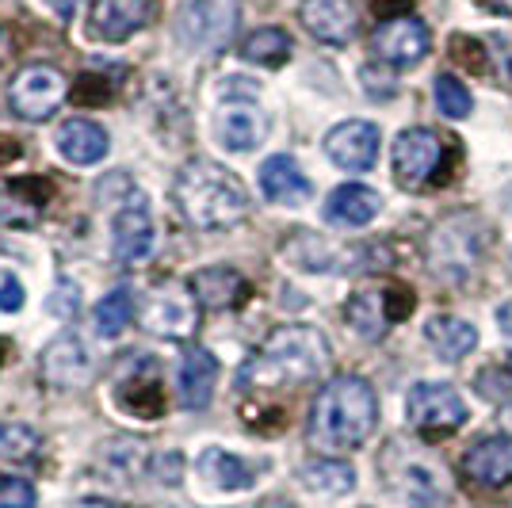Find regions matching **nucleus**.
<instances>
[{"instance_id":"nucleus-1","label":"nucleus","mask_w":512,"mask_h":508,"mask_svg":"<svg viewBox=\"0 0 512 508\" xmlns=\"http://www.w3.org/2000/svg\"><path fill=\"white\" fill-rule=\"evenodd\" d=\"M375 424H379V398L371 382L360 375H337L321 386L310 405L306 436H310V447H318L325 455H344L367 444Z\"/></svg>"},{"instance_id":"nucleus-2","label":"nucleus","mask_w":512,"mask_h":508,"mask_svg":"<svg viewBox=\"0 0 512 508\" xmlns=\"http://www.w3.org/2000/svg\"><path fill=\"white\" fill-rule=\"evenodd\" d=\"M329 340L310 325H283L245 360L237 386L241 390H283L325 375L329 367Z\"/></svg>"},{"instance_id":"nucleus-3","label":"nucleus","mask_w":512,"mask_h":508,"mask_svg":"<svg viewBox=\"0 0 512 508\" xmlns=\"http://www.w3.org/2000/svg\"><path fill=\"white\" fill-rule=\"evenodd\" d=\"M172 203L195 230H230L249 214V191L218 161L195 157L172 180Z\"/></svg>"},{"instance_id":"nucleus-4","label":"nucleus","mask_w":512,"mask_h":508,"mask_svg":"<svg viewBox=\"0 0 512 508\" xmlns=\"http://www.w3.org/2000/svg\"><path fill=\"white\" fill-rule=\"evenodd\" d=\"M482 237H486V230H482L478 214L459 211L444 218L428 233V268L436 272V279L467 283L482 260Z\"/></svg>"},{"instance_id":"nucleus-5","label":"nucleus","mask_w":512,"mask_h":508,"mask_svg":"<svg viewBox=\"0 0 512 508\" xmlns=\"http://www.w3.org/2000/svg\"><path fill=\"white\" fill-rule=\"evenodd\" d=\"M138 325L165 340H188L199 329V298H195L192 283L180 279H165L157 283L150 295L142 298L138 310Z\"/></svg>"},{"instance_id":"nucleus-6","label":"nucleus","mask_w":512,"mask_h":508,"mask_svg":"<svg viewBox=\"0 0 512 508\" xmlns=\"http://www.w3.org/2000/svg\"><path fill=\"white\" fill-rule=\"evenodd\" d=\"M409 424L428 436V440H440V436H451L455 428H463L467 421V402L459 398V390L448 386V382H417L409 390Z\"/></svg>"},{"instance_id":"nucleus-7","label":"nucleus","mask_w":512,"mask_h":508,"mask_svg":"<svg viewBox=\"0 0 512 508\" xmlns=\"http://www.w3.org/2000/svg\"><path fill=\"white\" fill-rule=\"evenodd\" d=\"M65 92H69V81H65L62 69H54V65H23L20 73L12 77V85H8V104L27 123H43L62 107Z\"/></svg>"},{"instance_id":"nucleus-8","label":"nucleus","mask_w":512,"mask_h":508,"mask_svg":"<svg viewBox=\"0 0 512 508\" xmlns=\"http://www.w3.org/2000/svg\"><path fill=\"white\" fill-rule=\"evenodd\" d=\"M444 142L436 130L413 127L402 130L394 138V149H390V165H394V180L402 188H425L436 172L444 169Z\"/></svg>"},{"instance_id":"nucleus-9","label":"nucleus","mask_w":512,"mask_h":508,"mask_svg":"<svg viewBox=\"0 0 512 508\" xmlns=\"http://www.w3.org/2000/svg\"><path fill=\"white\" fill-rule=\"evenodd\" d=\"M237 27V4L234 0H184L176 16V35L184 46L195 50H218L230 43Z\"/></svg>"},{"instance_id":"nucleus-10","label":"nucleus","mask_w":512,"mask_h":508,"mask_svg":"<svg viewBox=\"0 0 512 508\" xmlns=\"http://www.w3.org/2000/svg\"><path fill=\"white\" fill-rule=\"evenodd\" d=\"M371 50L379 65L390 69H413L417 62H425V54L432 50V35H428L425 20L417 16H386L375 35H371Z\"/></svg>"},{"instance_id":"nucleus-11","label":"nucleus","mask_w":512,"mask_h":508,"mask_svg":"<svg viewBox=\"0 0 512 508\" xmlns=\"http://www.w3.org/2000/svg\"><path fill=\"white\" fill-rule=\"evenodd\" d=\"M111 249L123 264L146 260L153 249V214L142 195H127V203L111 218Z\"/></svg>"},{"instance_id":"nucleus-12","label":"nucleus","mask_w":512,"mask_h":508,"mask_svg":"<svg viewBox=\"0 0 512 508\" xmlns=\"http://www.w3.org/2000/svg\"><path fill=\"white\" fill-rule=\"evenodd\" d=\"M325 153L329 161L344 172H367L375 161H379V127L375 123H363V119H352V123H341L325 134Z\"/></svg>"},{"instance_id":"nucleus-13","label":"nucleus","mask_w":512,"mask_h":508,"mask_svg":"<svg viewBox=\"0 0 512 508\" xmlns=\"http://www.w3.org/2000/svg\"><path fill=\"white\" fill-rule=\"evenodd\" d=\"M299 20L325 46H348L356 39V27H360L352 0H302Z\"/></svg>"},{"instance_id":"nucleus-14","label":"nucleus","mask_w":512,"mask_h":508,"mask_svg":"<svg viewBox=\"0 0 512 508\" xmlns=\"http://www.w3.org/2000/svg\"><path fill=\"white\" fill-rule=\"evenodd\" d=\"M463 478L470 486L501 489L512 482V436H486L467 447L463 455Z\"/></svg>"},{"instance_id":"nucleus-15","label":"nucleus","mask_w":512,"mask_h":508,"mask_svg":"<svg viewBox=\"0 0 512 508\" xmlns=\"http://www.w3.org/2000/svg\"><path fill=\"white\" fill-rule=\"evenodd\" d=\"M39 375H43L50 386H58V390L85 386V382L92 379V360H88L85 344L73 337V333L54 337L43 348V356H39Z\"/></svg>"},{"instance_id":"nucleus-16","label":"nucleus","mask_w":512,"mask_h":508,"mask_svg":"<svg viewBox=\"0 0 512 508\" xmlns=\"http://www.w3.org/2000/svg\"><path fill=\"white\" fill-rule=\"evenodd\" d=\"M46 199H50V184L39 176L0 184V226H12V230L39 226L46 214Z\"/></svg>"},{"instance_id":"nucleus-17","label":"nucleus","mask_w":512,"mask_h":508,"mask_svg":"<svg viewBox=\"0 0 512 508\" xmlns=\"http://www.w3.org/2000/svg\"><path fill=\"white\" fill-rule=\"evenodd\" d=\"M150 20V0H96L92 4V35L104 43H127Z\"/></svg>"},{"instance_id":"nucleus-18","label":"nucleus","mask_w":512,"mask_h":508,"mask_svg":"<svg viewBox=\"0 0 512 508\" xmlns=\"http://www.w3.org/2000/svg\"><path fill=\"white\" fill-rule=\"evenodd\" d=\"M383 211L379 191L363 188V184H344L325 199V222L344 226V230H360L367 222H375Z\"/></svg>"},{"instance_id":"nucleus-19","label":"nucleus","mask_w":512,"mask_h":508,"mask_svg":"<svg viewBox=\"0 0 512 508\" xmlns=\"http://www.w3.org/2000/svg\"><path fill=\"white\" fill-rule=\"evenodd\" d=\"M214 382H218V360L207 348H188L184 360H180V371H176V386H180L184 409H207L214 394Z\"/></svg>"},{"instance_id":"nucleus-20","label":"nucleus","mask_w":512,"mask_h":508,"mask_svg":"<svg viewBox=\"0 0 512 508\" xmlns=\"http://www.w3.org/2000/svg\"><path fill=\"white\" fill-rule=\"evenodd\" d=\"M107 130L100 123H92V119H69L58 127V149H62V157L69 165H100L107 157Z\"/></svg>"},{"instance_id":"nucleus-21","label":"nucleus","mask_w":512,"mask_h":508,"mask_svg":"<svg viewBox=\"0 0 512 508\" xmlns=\"http://www.w3.org/2000/svg\"><path fill=\"white\" fill-rule=\"evenodd\" d=\"M260 191L272 199V203H283V207H295L302 199H310V180H306V172L291 161V157H268L264 165H260Z\"/></svg>"},{"instance_id":"nucleus-22","label":"nucleus","mask_w":512,"mask_h":508,"mask_svg":"<svg viewBox=\"0 0 512 508\" xmlns=\"http://www.w3.org/2000/svg\"><path fill=\"white\" fill-rule=\"evenodd\" d=\"M192 291L199 306H207V310H234L249 295V283L234 268H203V272H195Z\"/></svg>"},{"instance_id":"nucleus-23","label":"nucleus","mask_w":512,"mask_h":508,"mask_svg":"<svg viewBox=\"0 0 512 508\" xmlns=\"http://www.w3.org/2000/svg\"><path fill=\"white\" fill-rule=\"evenodd\" d=\"M264 134H268V123H264V115L253 104H230L222 111V119H218V138H222V146L234 149V153L256 149L264 142Z\"/></svg>"},{"instance_id":"nucleus-24","label":"nucleus","mask_w":512,"mask_h":508,"mask_svg":"<svg viewBox=\"0 0 512 508\" xmlns=\"http://www.w3.org/2000/svg\"><path fill=\"white\" fill-rule=\"evenodd\" d=\"M425 337L440 360H463V356H470L478 348L474 325L463 318H451V314H436V318L428 321Z\"/></svg>"},{"instance_id":"nucleus-25","label":"nucleus","mask_w":512,"mask_h":508,"mask_svg":"<svg viewBox=\"0 0 512 508\" xmlns=\"http://www.w3.org/2000/svg\"><path fill=\"white\" fill-rule=\"evenodd\" d=\"M199 478H203L207 486L234 493V489H249V486H253V466L245 463V459H237L234 451L207 447V451L199 455Z\"/></svg>"},{"instance_id":"nucleus-26","label":"nucleus","mask_w":512,"mask_h":508,"mask_svg":"<svg viewBox=\"0 0 512 508\" xmlns=\"http://www.w3.org/2000/svg\"><path fill=\"white\" fill-rule=\"evenodd\" d=\"M344 318L348 325L360 333L363 340H383L386 337V298L379 287H367V291H356V295L348 298V310H344Z\"/></svg>"},{"instance_id":"nucleus-27","label":"nucleus","mask_w":512,"mask_h":508,"mask_svg":"<svg viewBox=\"0 0 512 508\" xmlns=\"http://www.w3.org/2000/svg\"><path fill=\"white\" fill-rule=\"evenodd\" d=\"M299 478L302 486L310 489V493H318V497H344L356 486V470L341 463V459H314V463L302 466Z\"/></svg>"},{"instance_id":"nucleus-28","label":"nucleus","mask_w":512,"mask_h":508,"mask_svg":"<svg viewBox=\"0 0 512 508\" xmlns=\"http://www.w3.org/2000/svg\"><path fill=\"white\" fill-rule=\"evenodd\" d=\"M241 58L253 65H268L276 69L291 58V35L283 27H256L253 35L241 43Z\"/></svg>"},{"instance_id":"nucleus-29","label":"nucleus","mask_w":512,"mask_h":508,"mask_svg":"<svg viewBox=\"0 0 512 508\" xmlns=\"http://www.w3.org/2000/svg\"><path fill=\"white\" fill-rule=\"evenodd\" d=\"M398 489H402V501L409 508H440L444 505V489H440V478L421 463H409L398 478Z\"/></svg>"},{"instance_id":"nucleus-30","label":"nucleus","mask_w":512,"mask_h":508,"mask_svg":"<svg viewBox=\"0 0 512 508\" xmlns=\"http://www.w3.org/2000/svg\"><path fill=\"white\" fill-rule=\"evenodd\" d=\"M130 321H134V295H130V287H115L96 306V333L104 340H115Z\"/></svg>"},{"instance_id":"nucleus-31","label":"nucleus","mask_w":512,"mask_h":508,"mask_svg":"<svg viewBox=\"0 0 512 508\" xmlns=\"http://www.w3.org/2000/svg\"><path fill=\"white\" fill-rule=\"evenodd\" d=\"M119 398H127L123 409L134 413V417H161V413H165V394H161V382H157L153 371L146 379L134 375V382L119 386Z\"/></svg>"},{"instance_id":"nucleus-32","label":"nucleus","mask_w":512,"mask_h":508,"mask_svg":"<svg viewBox=\"0 0 512 508\" xmlns=\"http://www.w3.org/2000/svg\"><path fill=\"white\" fill-rule=\"evenodd\" d=\"M39 447H43V436L31 424H0V459L27 463L39 455Z\"/></svg>"},{"instance_id":"nucleus-33","label":"nucleus","mask_w":512,"mask_h":508,"mask_svg":"<svg viewBox=\"0 0 512 508\" xmlns=\"http://www.w3.org/2000/svg\"><path fill=\"white\" fill-rule=\"evenodd\" d=\"M436 107L448 119H467L470 111H474V96H470V88L459 77L444 73V77H436Z\"/></svg>"},{"instance_id":"nucleus-34","label":"nucleus","mask_w":512,"mask_h":508,"mask_svg":"<svg viewBox=\"0 0 512 508\" xmlns=\"http://www.w3.org/2000/svg\"><path fill=\"white\" fill-rule=\"evenodd\" d=\"M39 505V493L27 478H12V474H0V508H35Z\"/></svg>"},{"instance_id":"nucleus-35","label":"nucleus","mask_w":512,"mask_h":508,"mask_svg":"<svg viewBox=\"0 0 512 508\" xmlns=\"http://www.w3.org/2000/svg\"><path fill=\"white\" fill-rule=\"evenodd\" d=\"M486 50H490L493 77H497L501 85H512V35H490V39H486Z\"/></svg>"},{"instance_id":"nucleus-36","label":"nucleus","mask_w":512,"mask_h":508,"mask_svg":"<svg viewBox=\"0 0 512 508\" xmlns=\"http://www.w3.org/2000/svg\"><path fill=\"white\" fill-rule=\"evenodd\" d=\"M23 283L12 272H0V314H20L23 310Z\"/></svg>"},{"instance_id":"nucleus-37","label":"nucleus","mask_w":512,"mask_h":508,"mask_svg":"<svg viewBox=\"0 0 512 508\" xmlns=\"http://www.w3.org/2000/svg\"><path fill=\"white\" fill-rule=\"evenodd\" d=\"M383 298H386V318L390 321L409 318V310H413V295H409L406 287H386Z\"/></svg>"},{"instance_id":"nucleus-38","label":"nucleus","mask_w":512,"mask_h":508,"mask_svg":"<svg viewBox=\"0 0 512 508\" xmlns=\"http://www.w3.org/2000/svg\"><path fill=\"white\" fill-rule=\"evenodd\" d=\"M46 4H50V8H54L62 20H69V16L77 12V0H46Z\"/></svg>"},{"instance_id":"nucleus-39","label":"nucleus","mask_w":512,"mask_h":508,"mask_svg":"<svg viewBox=\"0 0 512 508\" xmlns=\"http://www.w3.org/2000/svg\"><path fill=\"white\" fill-rule=\"evenodd\" d=\"M8 157L16 161V157H20V146H16V142H8V138H0V165H4Z\"/></svg>"},{"instance_id":"nucleus-40","label":"nucleus","mask_w":512,"mask_h":508,"mask_svg":"<svg viewBox=\"0 0 512 508\" xmlns=\"http://www.w3.org/2000/svg\"><path fill=\"white\" fill-rule=\"evenodd\" d=\"M497 321H501L505 337H512V306H501V310H497Z\"/></svg>"},{"instance_id":"nucleus-41","label":"nucleus","mask_w":512,"mask_h":508,"mask_svg":"<svg viewBox=\"0 0 512 508\" xmlns=\"http://www.w3.org/2000/svg\"><path fill=\"white\" fill-rule=\"evenodd\" d=\"M486 8H493L497 16H512V0H486Z\"/></svg>"},{"instance_id":"nucleus-42","label":"nucleus","mask_w":512,"mask_h":508,"mask_svg":"<svg viewBox=\"0 0 512 508\" xmlns=\"http://www.w3.org/2000/svg\"><path fill=\"white\" fill-rule=\"evenodd\" d=\"M260 508H295L291 501H283V497H272V501H264Z\"/></svg>"},{"instance_id":"nucleus-43","label":"nucleus","mask_w":512,"mask_h":508,"mask_svg":"<svg viewBox=\"0 0 512 508\" xmlns=\"http://www.w3.org/2000/svg\"><path fill=\"white\" fill-rule=\"evenodd\" d=\"M501 424H505V428L512 432V402L505 405V409H501Z\"/></svg>"}]
</instances>
